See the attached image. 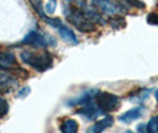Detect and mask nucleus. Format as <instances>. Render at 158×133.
Returning <instances> with one entry per match:
<instances>
[{
  "label": "nucleus",
  "mask_w": 158,
  "mask_h": 133,
  "mask_svg": "<svg viewBox=\"0 0 158 133\" xmlns=\"http://www.w3.org/2000/svg\"><path fill=\"white\" fill-rule=\"evenodd\" d=\"M20 58L25 64L30 65L38 73H44L52 68L54 60L50 52H43V54H33L31 51H23L20 54Z\"/></svg>",
  "instance_id": "obj_1"
},
{
  "label": "nucleus",
  "mask_w": 158,
  "mask_h": 133,
  "mask_svg": "<svg viewBox=\"0 0 158 133\" xmlns=\"http://www.w3.org/2000/svg\"><path fill=\"white\" fill-rule=\"evenodd\" d=\"M64 16H65L67 20L69 23L73 24L81 32L94 31V23L88 19L82 8L73 7V6L65 7V10H64Z\"/></svg>",
  "instance_id": "obj_2"
},
{
  "label": "nucleus",
  "mask_w": 158,
  "mask_h": 133,
  "mask_svg": "<svg viewBox=\"0 0 158 133\" xmlns=\"http://www.w3.org/2000/svg\"><path fill=\"white\" fill-rule=\"evenodd\" d=\"M95 101L103 113L113 112L120 106V98L118 95L107 92H98L95 96Z\"/></svg>",
  "instance_id": "obj_3"
},
{
  "label": "nucleus",
  "mask_w": 158,
  "mask_h": 133,
  "mask_svg": "<svg viewBox=\"0 0 158 133\" xmlns=\"http://www.w3.org/2000/svg\"><path fill=\"white\" fill-rule=\"evenodd\" d=\"M92 5L98 11L102 12L107 16H115L120 13V6L113 0H92Z\"/></svg>",
  "instance_id": "obj_4"
},
{
  "label": "nucleus",
  "mask_w": 158,
  "mask_h": 133,
  "mask_svg": "<svg viewBox=\"0 0 158 133\" xmlns=\"http://www.w3.org/2000/svg\"><path fill=\"white\" fill-rule=\"evenodd\" d=\"M52 42L48 40V37H44L42 33H40L38 31H31L29 32L24 39L22 40V44L25 45H32L36 48H44L47 47L48 44H50Z\"/></svg>",
  "instance_id": "obj_5"
},
{
  "label": "nucleus",
  "mask_w": 158,
  "mask_h": 133,
  "mask_svg": "<svg viewBox=\"0 0 158 133\" xmlns=\"http://www.w3.org/2000/svg\"><path fill=\"white\" fill-rule=\"evenodd\" d=\"M77 114L85 117L88 120H94L98 117H100L101 114H103V112L101 110V108L96 105V102H88L86 105H83V107L80 110H77Z\"/></svg>",
  "instance_id": "obj_6"
},
{
  "label": "nucleus",
  "mask_w": 158,
  "mask_h": 133,
  "mask_svg": "<svg viewBox=\"0 0 158 133\" xmlns=\"http://www.w3.org/2000/svg\"><path fill=\"white\" fill-rule=\"evenodd\" d=\"M17 65L16 56L10 51H2L0 54V69H10Z\"/></svg>",
  "instance_id": "obj_7"
},
{
  "label": "nucleus",
  "mask_w": 158,
  "mask_h": 133,
  "mask_svg": "<svg viewBox=\"0 0 158 133\" xmlns=\"http://www.w3.org/2000/svg\"><path fill=\"white\" fill-rule=\"evenodd\" d=\"M57 30H58L60 36H61L65 42L71 43V44H75V45L79 44V40H77L76 36H75V33H74V31L71 30L70 27H68V26H65V25L62 24Z\"/></svg>",
  "instance_id": "obj_8"
},
{
  "label": "nucleus",
  "mask_w": 158,
  "mask_h": 133,
  "mask_svg": "<svg viewBox=\"0 0 158 133\" xmlns=\"http://www.w3.org/2000/svg\"><path fill=\"white\" fill-rule=\"evenodd\" d=\"M143 110H144V108L140 106V107H135V108H132V110H127L126 113H124L123 115H120L119 120H121V121L125 123V124H128V123H131V121H133L135 119L142 117Z\"/></svg>",
  "instance_id": "obj_9"
},
{
  "label": "nucleus",
  "mask_w": 158,
  "mask_h": 133,
  "mask_svg": "<svg viewBox=\"0 0 158 133\" xmlns=\"http://www.w3.org/2000/svg\"><path fill=\"white\" fill-rule=\"evenodd\" d=\"M98 94V90H90V92H87V93H85V94H82L81 96H79L77 99H75V100H71L69 102V105H73V106H75V105H81V106H83V105H86L88 102L93 101L95 99V96Z\"/></svg>",
  "instance_id": "obj_10"
},
{
  "label": "nucleus",
  "mask_w": 158,
  "mask_h": 133,
  "mask_svg": "<svg viewBox=\"0 0 158 133\" xmlns=\"http://www.w3.org/2000/svg\"><path fill=\"white\" fill-rule=\"evenodd\" d=\"M112 125H113V118L106 117V118H103L102 120H100V121H96V123L94 124V126L90 128V131L94 133L102 132V131H105L106 128L111 127Z\"/></svg>",
  "instance_id": "obj_11"
},
{
  "label": "nucleus",
  "mask_w": 158,
  "mask_h": 133,
  "mask_svg": "<svg viewBox=\"0 0 158 133\" xmlns=\"http://www.w3.org/2000/svg\"><path fill=\"white\" fill-rule=\"evenodd\" d=\"M29 2L31 4V6H32V8L35 10V12L40 17V19L47 23V20L49 19V16L45 13V10H44L42 0H29Z\"/></svg>",
  "instance_id": "obj_12"
},
{
  "label": "nucleus",
  "mask_w": 158,
  "mask_h": 133,
  "mask_svg": "<svg viewBox=\"0 0 158 133\" xmlns=\"http://www.w3.org/2000/svg\"><path fill=\"white\" fill-rule=\"evenodd\" d=\"M61 131L64 133H75L79 131V125L75 120L73 119H67L64 120L63 124L61 125Z\"/></svg>",
  "instance_id": "obj_13"
},
{
  "label": "nucleus",
  "mask_w": 158,
  "mask_h": 133,
  "mask_svg": "<svg viewBox=\"0 0 158 133\" xmlns=\"http://www.w3.org/2000/svg\"><path fill=\"white\" fill-rule=\"evenodd\" d=\"M17 85V80L12 77L11 75L5 74V73H0V87L1 88H10Z\"/></svg>",
  "instance_id": "obj_14"
},
{
  "label": "nucleus",
  "mask_w": 158,
  "mask_h": 133,
  "mask_svg": "<svg viewBox=\"0 0 158 133\" xmlns=\"http://www.w3.org/2000/svg\"><path fill=\"white\" fill-rule=\"evenodd\" d=\"M146 131L150 133H158V115L152 117L146 125Z\"/></svg>",
  "instance_id": "obj_15"
},
{
  "label": "nucleus",
  "mask_w": 158,
  "mask_h": 133,
  "mask_svg": "<svg viewBox=\"0 0 158 133\" xmlns=\"http://www.w3.org/2000/svg\"><path fill=\"white\" fill-rule=\"evenodd\" d=\"M110 23H111V25L114 29H120L121 26H125L126 25L123 17H113V18L110 19Z\"/></svg>",
  "instance_id": "obj_16"
},
{
  "label": "nucleus",
  "mask_w": 158,
  "mask_h": 133,
  "mask_svg": "<svg viewBox=\"0 0 158 133\" xmlns=\"http://www.w3.org/2000/svg\"><path fill=\"white\" fill-rule=\"evenodd\" d=\"M8 113V103L5 99L0 98V119L5 117Z\"/></svg>",
  "instance_id": "obj_17"
},
{
  "label": "nucleus",
  "mask_w": 158,
  "mask_h": 133,
  "mask_svg": "<svg viewBox=\"0 0 158 133\" xmlns=\"http://www.w3.org/2000/svg\"><path fill=\"white\" fill-rule=\"evenodd\" d=\"M55 7H56V0H49L47 4H45V6H44L45 13H47V15H51V13H54Z\"/></svg>",
  "instance_id": "obj_18"
},
{
  "label": "nucleus",
  "mask_w": 158,
  "mask_h": 133,
  "mask_svg": "<svg viewBox=\"0 0 158 133\" xmlns=\"http://www.w3.org/2000/svg\"><path fill=\"white\" fill-rule=\"evenodd\" d=\"M146 22L149 24H151V25L158 26V12H152V13H150V15L148 16Z\"/></svg>",
  "instance_id": "obj_19"
},
{
  "label": "nucleus",
  "mask_w": 158,
  "mask_h": 133,
  "mask_svg": "<svg viewBox=\"0 0 158 133\" xmlns=\"http://www.w3.org/2000/svg\"><path fill=\"white\" fill-rule=\"evenodd\" d=\"M130 6H133V7H138V8H144L145 7V4L140 1V0H125Z\"/></svg>",
  "instance_id": "obj_20"
},
{
  "label": "nucleus",
  "mask_w": 158,
  "mask_h": 133,
  "mask_svg": "<svg viewBox=\"0 0 158 133\" xmlns=\"http://www.w3.org/2000/svg\"><path fill=\"white\" fill-rule=\"evenodd\" d=\"M30 92H31L30 87H25L22 90L18 92V98H25V96H27V95L30 94Z\"/></svg>",
  "instance_id": "obj_21"
},
{
  "label": "nucleus",
  "mask_w": 158,
  "mask_h": 133,
  "mask_svg": "<svg viewBox=\"0 0 158 133\" xmlns=\"http://www.w3.org/2000/svg\"><path fill=\"white\" fill-rule=\"evenodd\" d=\"M155 98H156V100L158 101V90H156V93H155Z\"/></svg>",
  "instance_id": "obj_22"
},
{
  "label": "nucleus",
  "mask_w": 158,
  "mask_h": 133,
  "mask_svg": "<svg viewBox=\"0 0 158 133\" xmlns=\"http://www.w3.org/2000/svg\"><path fill=\"white\" fill-rule=\"evenodd\" d=\"M65 1H69L70 2V1H75V0H65Z\"/></svg>",
  "instance_id": "obj_23"
}]
</instances>
